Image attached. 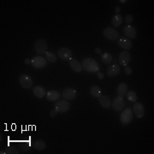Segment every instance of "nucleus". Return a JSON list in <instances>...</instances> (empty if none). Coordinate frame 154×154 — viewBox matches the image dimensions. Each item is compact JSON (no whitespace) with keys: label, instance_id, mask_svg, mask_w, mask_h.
Wrapping results in <instances>:
<instances>
[{"label":"nucleus","instance_id":"f257e3e1","mask_svg":"<svg viewBox=\"0 0 154 154\" xmlns=\"http://www.w3.org/2000/svg\"><path fill=\"white\" fill-rule=\"evenodd\" d=\"M82 68L89 73H96L99 70L98 63L91 57L86 58L82 61Z\"/></svg>","mask_w":154,"mask_h":154},{"label":"nucleus","instance_id":"f03ea898","mask_svg":"<svg viewBox=\"0 0 154 154\" xmlns=\"http://www.w3.org/2000/svg\"><path fill=\"white\" fill-rule=\"evenodd\" d=\"M133 119V111L130 108H127L125 110H123L120 115V121L122 124L126 126L128 125Z\"/></svg>","mask_w":154,"mask_h":154},{"label":"nucleus","instance_id":"7ed1b4c3","mask_svg":"<svg viewBox=\"0 0 154 154\" xmlns=\"http://www.w3.org/2000/svg\"><path fill=\"white\" fill-rule=\"evenodd\" d=\"M47 43L45 39H38L35 43V45H34V49H35V51L36 53H38V55H43V54H45L47 52Z\"/></svg>","mask_w":154,"mask_h":154},{"label":"nucleus","instance_id":"20e7f679","mask_svg":"<svg viewBox=\"0 0 154 154\" xmlns=\"http://www.w3.org/2000/svg\"><path fill=\"white\" fill-rule=\"evenodd\" d=\"M104 35H105V37L107 39L112 40V41L117 40L118 38H119L118 32L113 28H111V27H108V28H105V30H104Z\"/></svg>","mask_w":154,"mask_h":154},{"label":"nucleus","instance_id":"39448f33","mask_svg":"<svg viewBox=\"0 0 154 154\" xmlns=\"http://www.w3.org/2000/svg\"><path fill=\"white\" fill-rule=\"evenodd\" d=\"M31 64L35 69H43V68L46 66L47 61L43 57L36 56V57H33V58H32V63Z\"/></svg>","mask_w":154,"mask_h":154},{"label":"nucleus","instance_id":"423d86ee","mask_svg":"<svg viewBox=\"0 0 154 154\" xmlns=\"http://www.w3.org/2000/svg\"><path fill=\"white\" fill-rule=\"evenodd\" d=\"M70 108V105L67 102V100H58L55 104V110L58 113H64L67 112Z\"/></svg>","mask_w":154,"mask_h":154},{"label":"nucleus","instance_id":"0eeeda50","mask_svg":"<svg viewBox=\"0 0 154 154\" xmlns=\"http://www.w3.org/2000/svg\"><path fill=\"white\" fill-rule=\"evenodd\" d=\"M72 51L69 48H61L57 51V57L61 60H70L71 59Z\"/></svg>","mask_w":154,"mask_h":154},{"label":"nucleus","instance_id":"6e6552de","mask_svg":"<svg viewBox=\"0 0 154 154\" xmlns=\"http://www.w3.org/2000/svg\"><path fill=\"white\" fill-rule=\"evenodd\" d=\"M112 107L113 109L116 110V111H121V110H123L124 106H125V101L122 97L121 96H118L117 98H116L113 102H112Z\"/></svg>","mask_w":154,"mask_h":154},{"label":"nucleus","instance_id":"1a4fd4ad","mask_svg":"<svg viewBox=\"0 0 154 154\" xmlns=\"http://www.w3.org/2000/svg\"><path fill=\"white\" fill-rule=\"evenodd\" d=\"M19 82H20V84L22 88H26V89L31 88L33 83L32 78L27 75H22L19 78Z\"/></svg>","mask_w":154,"mask_h":154},{"label":"nucleus","instance_id":"9d476101","mask_svg":"<svg viewBox=\"0 0 154 154\" xmlns=\"http://www.w3.org/2000/svg\"><path fill=\"white\" fill-rule=\"evenodd\" d=\"M63 99H65V100H73V99L75 98V96H76V91L75 90V89H73V88H65L64 90H63Z\"/></svg>","mask_w":154,"mask_h":154},{"label":"nucleus","instance_id":"9b49d317","mask_svg":"<svg viewBox=\"0 0 154 154\" xmlns=\"http://www.w3.org/2000/svg\"><path fill=\"white\" fill-rule=\"evenodd\" d=\"M131 60V57L128 51H122L119 55V63L122 65V66H127L129 62Z\"/></svg>","mask_w":154,"mask_h":154},{"label":"nucleus","instance_id":"f8f14e48","mask_svg":"<svg viewBox=\"0 0 154 154\" xmlns=\"http://www.w3.org/2000/svg\"><path fill=\"white\" fill-rule=\"evenodd\" d=\"M123 33L125 34V36H126L128 38H136V36H137V33H136V30H135V28L132 27V26H130V25H127L126 27H124L123 28Z\"/></svg>","mask_w":154,"mask_h":154},{"label":"nucleus","instance_id":"ddd939ff","mask_svg":"<svg viewBox=\"0 0 154 154\" xmlns=\"http://www.w3.org/2000/svg\"><path fill=\"white\" fill-rule=\"evenodd\" d=\"M132 110L138 118L143 117L144 114H145V108H144L143 105L140 103H135L133 105Z\"/></svg>","mask_w":154,"mask_h":154},{"label":"nucleus","instance_id":"4468645a","mask_svg":"<svg viewBox=\"0 0 154 154\" xmlns=\"http://www.w3.org/2000/svg\"><path fill=\"white\" fill-rule=\"evenodd\" d=\"M99 105L105 109H110L111 107V100L108 96L101 95L99 98Z\"/></svg>","mask_w":154,"mask_h":154},{"label":"nucleus","instance_id":"2eb2a0df","mask_svg":"<svg viewBox=\"0 0 154 154\" xmlns=\"http://www.w3.org/2000/svg\"><path fill=\"white\" fill-rule=\"evenodd\" d=\"M118 45L119 46L124 50H130L132 48V42L129 38H125V37H122L118 40Z\"/></svg>","mask_w":154,"mask_h":154},{"label":"nucleus","instance_id":"dca6fc26","mask_svg":"<svg viewBox=\"0 0 154 154\" xmlns=\"http://www.w3.org/2000/svg\"><path fill=\"white\" fill-rule=\"evenodd\" d=\"M45 96H46V99L49 101H57L61 98V94L58 91L51 90V91H48L46 93Z\"/></svg>","mask_w":154,"mask_h":154},{"label":"nucleus","instance_id":"f3484780","mask_svg":"<svg viewBox=\"0 0 154 154\" xmlns=\"http://www.w3.org/2000/svg\"><path fill=\"white\" fill-rule=\"evenodd\" d=\"M120 70H121V69H120L119 65H117V64H112V65H110L108 68V69H107V75H108V76L110 77H115L120 73Z\"/></svg>","mask_w":154,"mask_h":154},{"label":"nucleus","instance_id":"a211bd4d","mask_svg":"<svg viewBox=\"0 0 154 154\" xmlns=\"http://www.w3.org/2000/svg\"><path fill=\"white\" fill-rule=\"evenodd\" d=\"M70 67H71L72 69L76 73H80V72L82 71L83 69L82 65L75 58L70 59Z\"/></svg>","mask_w":154,"mask_h":154},{"label":"nucleus","instance_id":"6ab92c4d","mask_svg":"<svg viewBox=\"0 0 154 154\" xmlns=\"http://www.w3.org/2000/svg\"><path fill=\"white\" fill-rule=\"evenodd\" d=\"M123 22V17L120 14H116L115 16L111 18V24L114 28H117L121 25Z\"/></svg>","mask_w":154,"mask_h":154},{"label":"nucleus","instance_id":"aec40b11","mask_svg":"<svg viewBox=\"0 0 154 154\" xmlns=\"http://www.w3.org/2000/svg\"><path fill=\"white\" fill-rule=\"evenodd\" d=\"M33 94L36 96V98H38V99H42V98H44L45 96V89L41 86H37V87H35V88H33Z\"/></svg>","mask_w":154,"mask_h":154},{"label":"nucleus","instance_id":"412c9836","mask_svg":"<svg viewBox=\"0 0 154 154\" xmlns=\"http://www.w3.org/2000/svg\"><path fill=\"white\" fill-rule=\"evenodd\" d=\"M102 90L99 86H93L90 88V94L94 98H99L101 96Z\"/></svg>","mask_w":154,"mask_h":154},{"label":"nucleus","instance_id":"4be33fe9","mask_svg":"<svg viewBox=\"0 0 154 154\" xmlns=\"http://www.w3.org/2000/svg\"><path fill=\"white\" fill-rule=\"evenodd\" d=\"M128 93V86H127L126 83H121L118 85L117 87V94L118 96H121L123 97L125 96V94Z\"/></svg>","mask_w":154,"mask_h":154},{"label":"nucleus","instance_id":"5701e85b","mask_svg":"<svg viewBox=\"0 0 154 154\" xmlns=\"http://www.w3.org/2000/svg\"><path fill=\"white\" fill-rule=\"evenodd\" d=\"M101 60H102V62L105 64L108 65V64L111 63L113 58H112V56H111L110 53H109V52H105V53H103L102 56H101Z\"/></svg>","mask_w":154,"mask_h":154},{"label":"nucleus","instance_id":"b1692460","mask_svg":"<svg viewBox=\"0 0 154 154\" xmlns=\"http://www.w3.org/2000/svg\"><path fill=\"white\" fill-rule=\"evenodd\" d=\"M35 149H37L38 151H43L45 147H46V144L44 140H36L34 144H33Z\"/></svg>","mask_w":154,"mask_h":154},{"label":"nucleus","instance_id":"393cba45","mask_svg":"<svg viewBox=\"0 0 154 154\" xmlns=\"http://www.w3.org/2000/svg\"><path fill=\"white\" fill-rule=\"evenodd\" d=\"M126 95L127 99H128V101L133 102V103L136 102V100H137V95L135 94V92H134V91H129V92L127 93Z\"/></svg>","mask_w":154,"mask_h":154},{"label":"nucleus","instance_id":"a878e982","mask_svg":"<svg viewBox=\"0 0 154 154\" xmlns=\"http://www.w3.org/2000/svg\"><path fill=\"white\" fill-rule=\"evenodd\" d=\"M45 55V59H46V61H48L50 63H55L56 61H57V56L53 52L47 51Z\"/></svg>","mask_w":154,"mask_h":154},{"label":"nucleus","instance_id":"bb28decb","mask_svg":"<svg viewBox=\"0 0 154 154\" xmlns=\"http://www.w3.org/2000/svg\"><path fill=\"white\" fill-rule=\"evenodd\" d=\"M5 153L9 154H18L19 153V151L18 149L14 146H8L5 150Z\"/></svg>","mask_w":154,"mask_h":154},{"label":"nucleus","instance_id":"cd10ccee","mask_svg":"<svg viewBox=\"0 0 154 154\" xmlns=\"http://www.w3.org/2000/svg\"><path fill=\"white\" fill-rule=\"evenodd\" d=\"M29 147H30V143H28L26 141H22V145L20 146V148L23 152H28L29 150Z\"/></svg>","mask_w":154,"mask_h":154},{"label":"nucleus","instance_id":"c85d7f7f","mask_svg":"<svg viewBox=\"0 0 154 154\" xmlns=\"http://www.w3.org/2000/svg\"><path fill=\"white\" fill-rule=\"evenodd\" d=\"M133 20H134V18H133L132 15H128V16H126L125 18H124V21H125V22L128 23V25L132 23Z\"/></svg>","mask_w":154,"mask_h":154},{"label":"nucleus","instance_id":"c756f323","mask_svg":"<svg viewBox=\"0 0 154 154\" xmlns=\"http://www.w3.org/2000/svg\"><path fill=\"white\" fill-rule=\"evenodd\" d=\"M124 72H125V74H126V75H132L133 70L130 67L127 65V66H124Z\"/></svg>","mask_w":154,"mask_h":154},{"label":"nucleus","instance_id":"7c9ffc66","mask_svg":"<svg viewBox=\"0 0 154 154\" xmlns=\"http://www.w3.org/2000/svg\"><path fill=\"white\" fill-rule=\"evenodd\" d=\"M57 111L56 110H52L51 112H50V116H51V117H56L57 116Z\"/></svg>","mask_w":154,"mask_h":154},{"label":"nucleus","instance_id":"2f4dec72","mask_svg":"<svg viewBox=\"0 0 154 154\" xmlns=\"http://www.w3.org/2000/svg\"><path fill=\"white\" fill-rule=\"evenodd\" d=\"M24 63H25V64H27V65L31 64V63H32V59H29V58L26 59V60L24 61Z\"/></svg>","mask_w":154,"mask_h":154},{"label":"nucleus","instance_id":"473e14b6","mask_svg":"<svg viewBox=\"0 0 154 154\" xmlns=\"http://www.w3.org/2000/svg\"><path fill=\"white\" fill-rule=\"evenodd\" d=\"M98 77H99V80H103V78H104V74L101 73V72H99V73H98Z\"/></svg>","mask_w":154,"mask_h":154},{"label":"nucleus","instance_id":"72a5a7b5","mask_svg":"<svg viewBox=\"0 0 154 154\" xmlns=\"http://www.w3.org/2000/svg\"><path fill=\"white\" fill-rule=\"evenodd\" d=\"M95 52H96V54H98V55H101V50L99 49V48H96V49H95Z\"/></svg>","mask_w":154,"mask_h":154},{"label":"nucleus","instance_id":"f704fd0d","mask_svg":"<svg viewBox=\"0 0 154 154\" xmlns=\"http://www.w3.org/2000/svg\"><path fill=\"white\" fill-rule=\"evenodd\" d=\"M120 11H121L120 7H116V14H119Z\"/></svg>","mask_w":154,"mask_h":154},{"label":"nucleus","instance_id":"c9c22d12","mask_svg":"<svg viewBox=\"0 0 154 154\" xmlns=\"http://www.w3.org/2000/svg\"><path fill=\"white\" fill-rule=\"evenodd\" d=\"M119 2H120V3H126L127 1L126 0H120Z\"/></svg>","mask_w":154,"mask_h":154}]
</instances>
